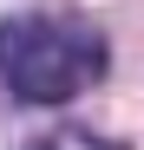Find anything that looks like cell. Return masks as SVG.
I'll return each mask as SVG.
<instances>
[{
  "mask_svg": "<svg viewBox=\"0 0 144 150\" xmlns=\"http://www.w3.org/2000/svg\"><path fill=\"white\" fill-rule=\"evenodd\" d=\"M111 46L85 20H13L7 26V91L13 105H72L105 79Z\"/></svg>",
  "mask_w": 144,
  "mask_h": 150,
  "instance_id": "cell-1",
  "label": "cell"
},
{
  "mask_svg": "<svg viewBox=\"0 0 144 150\" xmlns=\"http://www.w3.org/2000/svg\"><path fill=\"white\" fill-rule=\"evenodd\" d=\"M33 150H125V144H105V137H92V131H79V124H59V131H46Z\"/></svg>",
  "mask_w": 144,
  "mask_h": 150,
  "instance_id": "cell-2",
  "label": "cell"
}]
</instances>
